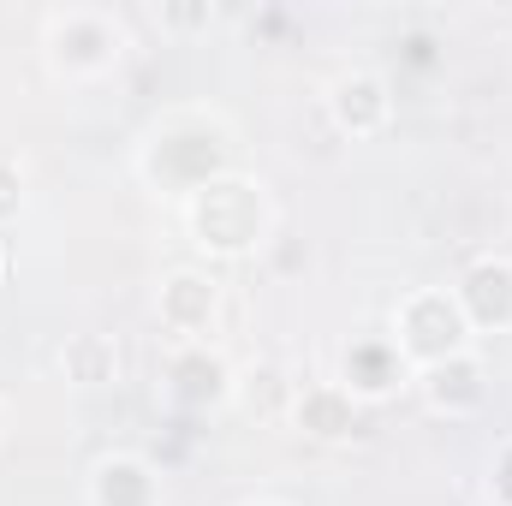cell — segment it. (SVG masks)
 <instances>
[{
    "instance_id": "6da1fadb",
    "label": "cell",
    "mask_w": 512,
    "mask_h": 506,
    "mask_svg": "<svg viewBox=\"0 0 512 506\" xmlns=\"http://www.w3.org/2000/svg\"><path fill=\"white\" fill-rule=\"evenodd\" d=\"M197 245L215 256H245L268 233V197L251 179H203L185 203Z\"/></svg>"
},
{
    "instance_id": "7a4b0ae2",
    "label": "cell",
    "mask_w": 512,
    "mask_h": 506,
    "mask_svg": "<svg viewBox=\"0 0 512 506\" xmlns=\"http://www.w3.org/2000/svg\"><path fill=\"white\" fill-rule=\"evenodd\" d=\"M126 48V24L102 6H66L48 18V60L66 78H102Z\"/></svg>"
},
{
    "instance_id": "3957f363",
    "label": "cell",
    "mask_w": 512,
    "mask_h": 506,
    "mask_svg": "<svg viewBox=\"0 0 512 506\" xmlns=\"http://www.w3.org/2000/svg\"><path fill=\"white\" fill-rule=\"evenodd\" d=\"M393 328H399L393 334L399 358L423 364V370H435V364H447V358H459L471 346V322H465L453 292H411L405 310L393 316Z\"/></svg>"
},
{
    "instance_id": "277c9868",
    "label": "cell",
    "mask_w": 512,
    "mask_h": 506,
    "mask_svg": "<svg viewBox=\"0 0 512 506\" xmlns=\"http://www.w3.org/2000/svg\"><path fill=\"white\" fill-rule=\"evenodd\" d=\"M215 280L209 274H197V268H179V274H167V286H161V322L185 340V346H197L203 334H209V322H215Z\"/></svg>"
},
{
    "instance_id": "5b68a950",
    "label": "cell",
    "mask_w": 512,
    "mask_h": 506,
    "mask_svg": "<svg viewBox=\"0 0 512 506\" xmlns=\"http://www.w3.org/2000/svg\"><path fill=\"white\" fill-rule=\"evenodd\" d=\"M453 298H459L471 328H507L512 322V262H501V256L471 262V274H465V286Z\"/></svg>"
},
{
    "instance_id": "8992f818",
    "label": "cell",
    "mask_w": 512,
    "mask_h": 506,
    "mask_svg": "<svg viewBox=\"0 0 512 506\" xmlns=\"http://www.w3.org/2000/svg\"><path fill=\"white\" fill-rule=\"evenodd\" d=\"M328 108H334L340 131H352V137H376V131L393 120V96H387V78H376V72H346V78L334 84Z\"/></svg>"
},
{
    "instance_id": "52a82bcc",
    "label": "cell",
    "mask_w": 512,
    "mask_h": 506,
    "mask_svg": "<svg viewBox=\"0 0 512 506\" xmlns=\"http://www.w3.org/2000/svg\"><path fill=\"white\" fill-rule=\"evenodd\" d=\"M90 495H96V506H155V471L131 453H114L96 465Z\"/></svg>"
},
{
    "instance_id": "ba28073f",
    "label": "cell",
    "mask_w": 512,
    "mask_h": 506,
    "mask_svg": "<svg viewBox=\"0 0 512 506\" xmlns=\"http://www.w3.org/2000/svg\"><path fill=\"white\" fill-rule=\"evenodd\" d=\"M298 423L310 435H346L352 429V393H334V387H316L298 399Z\"/></svg>"
},
{
    "instance_id": "9c48e42d",
    "label": "cell",
    "mask_w": 512,
    "mask_h": 506,
    "mask_svg": "<svg viewBox=\"0 0 512 506\" xmlns=\"http://www.w3.org/2000/svg\"><path fill=\"white\" fill-rule=\"evenodd\" d=\"M24 209V173L12 161H0V221H12Z\"/></svg>"
}]
</instances>
